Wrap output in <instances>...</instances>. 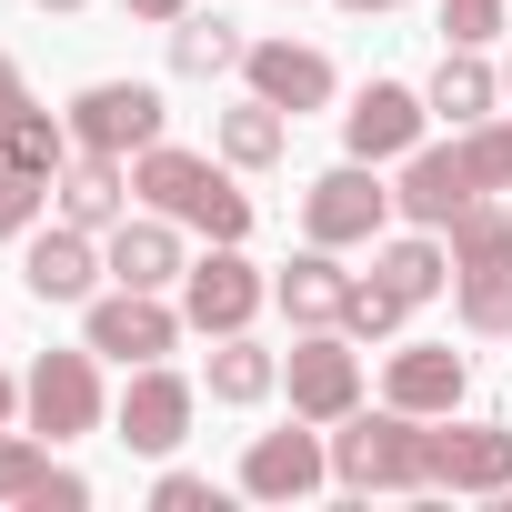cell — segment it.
Here are the masks:
<instances>
[{
  "label": "cell",
  "mask_w": 512,
  "mask_h": 512,
  "mask_svg": "<svg viewBox=\"0 0 512 512\" xmlns=\"http://www.w3.org/2000/svg\"><path fill=\"white\" fill-rule=\"evenodd\" d=\"M442 282H452V241L412 221L402 241H382V251H372V272H352L342 332H352V342H392V332H402V322H412V312H422Z\"/></svg>",
  "instance_id": "obj_1"
},
{
  "label": "cell",
  "mask_w": 512,
  "mask_h": 512,
  "mask_svg": "<svg viewBox=\"0 0 512 512\" xmlns=\"http://www.w3.org/2000/svg\"><path fill=\"white\" fill-rule=\"evenodd\" d=\"M442 241H452V312H462V332L472 342H512V211H502V191H482Z\"/></svg>",
  "instance_id": "obj_2"
},
{
  "label": "cell",
  "mask_w": 512,
  "mask_h": 512,
  "mask_svg": "<svg viewBox=\"0 0 512 512\" xmlns=\"http://www.w3.org/2000/svg\"><path fill=\"white\" fill-rule=\"evenodd\" d=\"M131 191H141L151 211L211 231V241H251V191L231 181V161H201V151H181V141H151V151L131 161Z\"/></svg>",
  "instance_id": "obj_3"
},
{
  "label": "cell",
  "mask_w": 512,
  "mask_h": 512,
  "mask_svg": "<svg viewBox=\"0 0 512 512\" xmlns=\"http://www.w3.org/2000/svg\"><path fill=\"white\" fill-rule=\"evenodd\" d=\"M332 482L342 492H432V422L382 402L332 422Z\"/></svg>",
  "instance_id": "obj_4"
},
{
  "label": "cell",
  "mask_w": 512,
  "mask_h": 512,
  "mask_svg": "<svg viewBox=\"0 0 512 512\" xmlns=\"http://www.w3.org/2000/svg\"><path fill=\"white\" fill-rule=\"evenodd\" d=\"M181 332H191V322H181L161 292H131V282H111V292L81 302V342H91L101 362H131V372H141V362H171Z\"/></svg>",
  "instance_id": "obj_5"
},
{
  "label": "cell",
  "mask_w": 512,
  "mask_h": 512,
  "mask_svg": "<svg viewBox=\"0 0 512 512\" xmlns=\"http://www.w3.org/2000/svg\"><path fill=\"white\" fill-rule=\"evenodd\" d=\"M101 352L81 342V352H41L31 362V382H21V422L61 452V442H81V432H101Z\"/></svg>",
  "instance_id": "obj_6"
},
{
  "label": "cell",
  "mask_w": 512,
  "mask_h": 512,
  "mask_svg": "<svg viewBox=\"0 0 512 512\" xmlns=\"http://www.w3.org/2000/svg\"><path fill=\"white\" fill-rule=\"evenodd\" d=\"M262 302H272V282H262V262H241V241H211L201 262L181 272V322H191L201 342L251 332V322H262Z\"/></svg>",
  "instance_id": "obj_7"
},
{
  "label": "cell",
  "mask_w": 512,
  "mask_h": 512,
  "mask_svg": "<svg viewBox=\"0 0 512 512\" xmlns=\"http://www.w3.org/2000/svg\"><path fill=\"white\" fill-rule=\"evenodd\" d=\"M282 392H292V422H342V412H362V352H352V332L342 322H322V332H302L292 352H282Z\"/></svg>",
  "instance_id": "obj_8"
},
{
  "label": "cell",
  "mask_w": 512,
  "mask_h": 512,
  "mask_svg": "<svg viewBox=\"0 0 512 512\" xmlns=\"http://www.w3.org/2000/svg\"><path fill=\"white\" fill-rule=\"evenodd\" d=\"M161 131H171V101H161L151 81H91V91L71 101V141H81V151L141 161V151H151Z\"/></svg>",
  "instance_id": "obj_9"
},
{
  "label": "cell",
  "mask_w": 512,
  "mask_h": 512,
  "mask_svg": "<svg viewBox=\"0 0 512 512\" xmlns=\"http://www.w3.org/2000/svg\"><path fill=\"white\" fill-rule=\"evenodd\" d=\"M382 221H392L382 161H332V171L302 191V231H312V241H332V251H352V241H382Z\"/></svg>",
  "instance_id": "obj_10"
},
{
  "label": "cell",
  "mask_w": 512,
  "mask_h": 512,
  "mask_svg": "<svg viewBox=\"0 0 512 512\" xmlns=\"http://www.w3.org/2000/svg\"><path fill=\"white\" fill-rule=\"evenodd\" d=\"M432 141V101L412 81H362L352 111H342V151L352 161H412Z\"/></svg>",
  "instance_id": "obj_11"
},
{
  "label": "cell",
  "mask_w": 512,
  "mask_h": 512,
  "mask_svg": "<svg viewBox=\"0 0 512 512\" xmlns=\"http://www.w3.org/2000/svg\"><path fill=\"white\" fill-rule=\"evenodd\" d=\"M191 412H201V382H181L171 362H141V372H131V392L111 402V432H121L131 452H151V462H161V452H181V442H191Z\"/></svg>",
  "instance_id": "obj_12"
},
{
  "label": "cell",
  "mask_w": 512,
  "mask_h": 512,
  "mask_svg": "<svg viewBox=\"0 0 512 512\" xmlns=\"http://www.w3.org/2000/svg\"><path fill=\"white\" fill-rule=\"evenodd\" d=\"M332 482V432L322 422H302V432H251V452H241V492L251 502H312Z\"/></svg>",
  "instance_id": "obj_13"
},
{
  "label": "cell",
  "mask_w": 512,
  "mask_h": 512,
  "mask_svg": "<svg viewBox=\"0 0 512 512\" xmlns=\"http://www.w3.org/2000/svg\"><path fill=\"white\" fill-rule=\"evenodd\" d=\"M101 272H111V251H101V231H81V221H51V231H31L21 241V282H31V302H91L101 292Z\"/></svg>",
  "instance_id": "obj_14"
},
{
  "label": "cell",
  "mask_w": 512,
  "mask_h": 512,
  "mask_svg": "<svg viewBox=\"0 0 512 512\" xmlns=\"http://www.w3.org/2000/svg\"><path fill=\"white\" fill-rule=\"evenodd\" d=\"M472 201H482V181H472L462 141H422V151L402 161V181H392V211H402V221H422V231H452Z\"/></svg>",
  "instance_id": "obj_15"
},
{
  "label": "cell",
  "mask_w": 512,
  "mask_h": 512,
  "mask_svg": "<svg viewBox=\"0 0 512 512\" xmlns=\"http://www.w3.org/2000/svg\"><path fill=\"white\" fill-rule=\"evenodd\" d=\"M432 492H512V422H432Z\"/></svg>",
  "instance_id": "obj_16"
},
{
  "label": "cell",
  "mask_w": 512,
  "mask_h": 512,
  "mask_svg": "<svg viewBox=\"0 0 512 512\" xmlns=\"http://www.w3.org/2000/svg\"><path fill=\"white\" fill-rule=\"evenodd\" d=\"M241 81L262 91L272 111H292V121H302V111H332V91H342V71H332L312 41H251V51H241Z\"/></svg>",
  "instance_id": "obj_17"
},
{
  "label": "cell",
  "mask_w": 512,
  "mask_h": 512,
  "mask_svg": "<svg viewBox=\"0 0 512 512\" xmlns=\"http://www.w3.org/2000/svg\"><path fill=\"white\" fill-rule=\"evenodd\" d=\"M131 161H111V151H71L61 161V181H51V221H81V231H121L131 221Z\"/></svg>",
  "instance_id": "obj_18"
},
{
  "label": "cell",
  "mask_w": 512,
  "mask_h": 512,
  "mask_svg": "<svg viewBox=\"0 0 512 512\" xmlns=\"http://www.w3.org/2000/svg\"><path fill=\"white\" fill-rule=\"evenodd\" d=\"M462 392H472V362H462L452 342H402V352L382 362V402H402V412H422V422L462 412Z\"/></svg>",
  "instance_id": "obj_19"
},
{
  "label": "cell",
  "mask_w": 512,
  "mask_h": 512,
  "mask_svg": "<svg viewBox=\"0 0 512 512\" xmlns=\"http://www.w3.org/2000/svg\"><path fill=\"white\" fill-rule=\"evenodd\" d=\"M101 251H111V282H131V292H181V272H191L171 211H141V221L101 231Z\"/></svg>",
  "instance_id": "obj_20"
},
{
  "label": "cell",
  "mask_w": 512,
  "mask_h": 512,
  "mask_svg": "<svg viewBox=\"0 0 512 512\" xmlns=\"http://www.w3.org/2000/svg\"><path fill=\"white\" fill-rule=\"evenodd\" d=\"M272 302L292 312V332H322V322H342V302H352V272L332 262V241L292 251V262L272 272Z\"/></svg>",
  "instance_id": "obj_21"
},
{
  "label": "cell",
  "mask_w": 512,
  "mask_h": 512,
  "mask_svg": "<svg viewBox=\"0 0 512 512\" xmlns=\"http://www.w3.org/2000/svg\"><path fill=\"white\" fill-rule=\"evenodd\" d=\"M422 101H432V121H452V131H472V121H492V111H502V71H492L482 51H462V41H442V61H432V81H422Z\"/></svg>",
  "instance_id": "obj_22"
},
{
  "label": "cell",
  "mask_w": 512,
  "mask_h": 512,
  "mask_svg": "<svg viewBox=\"0 0 512 512\" xmlns=\"http://www.w3.org/2000/svg\"><path fill=\"white\" fill-rule=\"evenodd\" d=\"M201 392H211V402H231V412L272 402V392H282V352H262L251 332H221V342H211V362H201Z\"/></svg>",
  "instance_id": "obj_23"
},
{
  "label": "cell",
  "mask_w": 512,
  "mask_h": 512,
  "mask_svg": "<svg viewBox=\"0 0 512 512\" xmlns=\"http://www.w3.org/2000/svg\"><path fill=\"white\" fill-rule=\"evenodd\" d=\"M81 141H71V111H41V101H21L11 121H0V161L11 171H31V181H61V161H71Z\"/></svg>",
  "instance_id": "obj_24"
},
{
  "label": "cell",
  "mask_w": 512,
  "mask_h": 512,
  "mask_svg": "<svg viewBox=\"0 0 512 512\" xmlns=\"http://www.w3.org/2000/svg\"><path fill=\"white\" fill-rule=\"evenodd\" d=\"M211 141H221V161H231V171H272V161L292 151V111H272L262 91H251V101H231V111H221V131H211Z\"/></svg>",
  "instance_id": "obj_25"
},
{
  "label": "cell",
  "mask_w": 512,
  "mask_h": 512,
  "mask_svg": "<svg viewBox=\"0 0 512 512\" xmlns=\"http://www.w3.org/2000/svg\"><path fill=\"white\" fill-rule=\"evenodd\" d=\"M241 21H221V11H201V0H191V11L171 21V71L181 81H211V71H241Z\"/></svg>",
  "instance_id": "obj_26"
},
{
  "label": "cell",
  "mask_w": 512,
  "mask_h": 512,
  "mask_svg": "<svg viewBox=\"0 0 512 512\" xmlns=\"http://www.w3.org/2000/svg\"><path fill=\"white\" fill-rule=\"evenodd\" d=\"M51 472H61V462H51V442H41V432H21V422H0V502H21V512H31Z\"/></svg>",
  "instance_id": "obj_27"
},
{
  "label": "cell",
  "mask_w": 512,
  "mask_h": 512,
  "mask_svg": "<svg viewBox=\"0 0 512 512\" xmlns=\"http://www.w3.org/2000/svg\"><path fill=\"white\" fill-rule=\"evenodd\" d=\"M452 141H462V161H472L482 191H512V111H492V121H472V131H452Z\"/></svg>",
  "instance_id": "obj_28"
},
{
  "label": "cell",
  "mask_w": 512,
  "mask_h": 512,
  "mask_svg": "<svg viewBox=\"0 0 512 512\" xmlns=\"http://www.w3.org/2000/svg\"><path fill=\"white\" fill-rule=\"evenodd\" d=\"M41 201H51V181H31V171L0 161V241H31L41 231Z\"/></svg>",
  "instance_id": "obj_29"
},
{
  "label": "cell",
  "mask_w": 512,
  "mask_h": 512,
  "mask_svg": "<svg viewBox=\"0 0 512 512\" xmlns=\"http://www.w3.org/2000/svg\"><path fill=\"white\" fill-rule=\"evenodd\" d=\"M502 21H512V0H442V41H462V51L502 41Z\"/></svg>",
  "instance_id": "obj_30"
},
{
  "label": "cell",
  "mask_w": 512,
  "mask_h": 512,
  "mask_svg": "<svg viewBox=\"0 0 512 512\" xmlns=\"http://www.w3.org/2000/svg\"><path fill=\"white\" fill-rule=\"evenodd\" d=\"M151 512H221V482L211 472H161L151 482Z\"/></svg>",
  "instance_id": "obj_31"
},
{
  "label": "cell",
  "mask_w": 512,
  "mask_h": 512,
  "mask_svg": "<svg viewBox=\"0 0 512 512\" xmlns=\"http://www.w3.org/2000/svg\"><path fill=\"white\" fill-rule=\"evenodd\" d=\"M21 101H31V91H21V61H11V51H0V121H11Z\"/></svg>",
  "instance_id": "obj_32"
},
{
  "label": "cell",
  "mask_w": 512,
  "mask_h": 512,
  "mask_svg": "<svg viewBox=\"0 0 512 512\" xmlns=\"http://www.w3.org/2000/svg\"><path fill=\"white\" fill-rule=\"evenodd\" d=\"M121 11H131V21H161V31H171V21L191 11V0H121Z\"/></svg>",
  "instance_id": "obj_33"
},
{
  "label": "cell",
  "mask_w": 512,
  "mask_h": 512,
  "mask_svg": "<svg viewBox=\"0 0 512 512\" xmlns=\"http://www.w3.org/2000/svg\"><path fill=\"white\" fill-rule=\"evenodd\" d=\"M0 422H21V382L11 372H0Z\"/></svg>",
  "instance_id": "obj_34"
},
{
  "label": "cell",
  "mask_w": 512,
  "mask_h": 512,
  "mask_svg": "<svg viewBox=\"0 0 512 512\" xmlns=\"http://www.w3.org/2000/svg\"><path fill=\"white\" fill-rule=\"evenodd\" d=\"M342 11H402V0H342Z\"/></svg>",
  "instance_id": "obj_35"
},
{
  "label": "cell",
  "mask_w": 512,
  "mask_h": 512,
  "mask_svg": "<svg viewBox=\"0 0 512 512\" xmlns=\"http://www.w3.org/2000/svg\"><path fill=\"white\" fill-rule=\"evenodd\" d=\"M31 11H81V0H31Z\"/></svg>",
  "instance_id": "obj_36"
},
{
  "label": "cell",
  "mask_w": 512,
  "mask_h": 512,
  "mask_svg": "<svg viewBox=\"0 0 512 512\" xmlns=\"http://www.w3.org/2000/svg\"><path fill=\"white\" fill-rule=\"evenodd\" d=\"M502 101H512V61H502Z\"/></svg>",
  "instance_id": "obj_37"
}]
</instances>
